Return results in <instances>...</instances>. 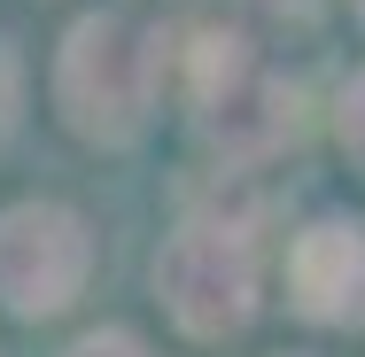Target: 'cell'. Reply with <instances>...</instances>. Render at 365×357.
<instances>
[{"mask_svg":"<svg viewBox=\"0 0 365 357\" xmlns=\"http://www.w3.org/2000/svg\"><path fill=\"white\" fill-rule=\"evenodd\" d=\"M163 39L125 8H86L55 47V117L86 148H125L155 117Z\"/></svg>","mask_w":365,"mask_h":357,"instance_id":"6da1fadb","label":"cell"},{"mask_svg":"<svg viewBox=\"0 0 365 357\" xmlns=\"http://www.w3.org/2000/svg\"><path fill=\"white\" fill-rule=\"evenodd\" d=\"M155 303L187 342H233L257 319V233L225 210L187 217L155 257Z\"/></svg>","mask_w":365,"mask_h":357,"instance_id":"7a4b0ae2","label":"cell"},{"mask_svg":"<svg viewBox=\"0 0 365 357\" xmlns=\"http://www.w3.org/2000/svg\"><path fill=\"white\" fill-rule=\"evenodd\" d=\"M93 272V233L71 202H8L0 210V311L63 319Z\"/></svg>","mask_w":365,"mask_h":357,"instance_id":"3957f363","label":"cell"},{"mask_svg":"<svg viewBox=\"0 0 365 357\" xmlns=\"http://www.w3.org/2000/svg\"><path fill=\"white\" fill-rule=\"evenodd\" d=\"M288 303L319 326H365V225L319 217L288 249Z\"/></svg>","mask_w":365,"mask_h":357,"instance_id":"277c9868","label":"cell"},{"mask_svg":"<svg viewBox=\"0 0 365 357\" xmlns=\"http://www.w3.org/2000/svg\"><path fill=\"white\" fill-rule=\"evenodd\" d=\"M295 109H303V93H295L288 78H264V71H257L241 93L195 109V133H202V148L225 155V163H257V155H272V148H288L295 133H303Z\"/></svg>","mask_w":365,"mask_h":357,"instance_id":"5b68a950","label":"cell"},{"mask_svg":"<svg viewBox=\"0 0 365 357\" xmlns=\"http://www.w3.org/2000/svg\"><path fill=\"white\" fill-rule=\"evenodd\" d=\"M249 78H257V55H249L241 31H195V47H187V101H195V109L241 93Z\"/></svg>","mask_w":365,"mask_h":357,"instance_id":"8992f818","label":"cell"},{"mask_svg":"<svg viewBox=\"0 0 365 357\" xmlns=\"http://www.w3.org/2000/svg\"><path fill=\"white\" fill-rule=\"evenodd\" d=\"M334 140H342V155H350V171L365 179V71L342 86V101H334Z\"/></svg>","mask_w":365,"mask_h":357,"instance_id":"52a82bcc","label":"cell"},{"mask_svg":"<svg viewBox=\"0 0 365 357\" xmlns=\"http://www.w3.org/2000/svg\"><path fill=\"white\" fill-rule=\"evenodd\" d=\"M63 357H148V342H140V334H125V326H101V334L71 342Z\"/></svg>","mask_w":365,"mask_h":357,"instance_id":"ba28073f","label":"cell"},{"mask_svg":"<svg viewBox=\"0 0 365 357\" xmlns=\"http://www.w3.org/2000/svg\"><path fill=\"white\" fill-rule=\"evenodd\" d=\"M257 8H264V16H280V24H311L327 0H257Z\"/></svg>","mask_w":365,"mask_h":357,"instance_id":"9c48e42d","label":"cell"},{"mask_svg":"<svg viewBox=\"0 0 365 357\" xmlns=\"http://www.w3.org/2000/svg\"><path fill=\"white\" fill-rule=\"evenodd\" d=\"M288 357H319V350H288Z\"/></svg>","mask_w":365,"mask_h":357,"instance_id":"30bf717a","label":"cell"},{"mask_svg":"<svg viewBox=\"0 0 365 357\" xmlns=\"http://www.w3.org/2000/svg\"><path fill=\"white\" fill-rule=\"evenodd\" d=\"M350 8H358V16H365V0H350Z\"/></svg>","mask_w":365,"mask_h":357,"instance_id":"8fae6325","label":"cell"}]
</instances>
